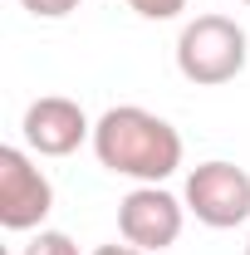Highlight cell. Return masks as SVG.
Segmentation results:
<instances>
[{"label": "cell", "instance_id": "obj_1", "mask_svg": "<svg viewBox=\"0 0 250 255\" xmlns=\"http://www.w3.org/2000/svg\"><path fill=\"white\" fill-rule=\"evenodd\" d=\"M94 157L113 177H127L137 187H162L182 167V132L147 108L123 103L94 123Z\"/></svg>", "mask_w": 250, "mask_h": 255}, {"label": "cell", "instance_id": "obj_2", "mask_svg": "<svg viewBox=\"0 0 250 255\" xmlns=\"http://www.w3.org/2000/svg\"><path fill=\"white\" fill-rule=\"evenodd\" d=\"M246 30L231 15H196L177 34V69L196 89H221L246 69Z\"/></svg>", "mask_w": 250, "mask_h": 255}, {"label": "cell", "instance_id": "obj_3", "mask_svg": "<svg viewBox=\"0 0 250 255\" xmlns=\"http://www.w3.org/2000/svg\"><path fill=\"white\" fill-rule=\"evenodd\" d=\"M187 211L211 231H236L250 221V172L236 162H201L187 172V191H182Z\"/></svg>", "mask_w": 250, "mask_h": 255}, {"label": "cell", "instance_id": "obj_4", "mask_svg": "<svg viewBox=\"0 0 250 255\" xmlns=\"http://www.w3.org/2000/svg\"><path fill=\"white\" fill-rule=\"evenodd\" d=\"M49 211H54V182L34 167L25 147H0V226L39 231Z\"/></svg>", "mask_w": 250, "mask_h": 255}, {"label": "cell", "instance_id": "obj_5", "mask_svg": "<svg viewBox=\"0 0 250 255\" xmlns=\"http://www.w3.org/2000/svg\"><path fill=\"white\" fill-rule=\"evenodd\" d=\"M182 221H187V201H177L167 187H132L118 201V236L147 255L177 246Z\"/></svg>", "mask_w": 250, "mask_h": 255}, {"label": "cell", "instance_id": "obj_6", "mask_svg": "<svg viewBox=\"0 0 250 255\" xmlns=\"http://www.w3.org/2000/svg\"><path fill=\"white\" fill-rule=\"evenodd\" d=\"M20 132H25V147L39 152V157H69V152H79L84 142H94L89 113H84L74 98H59V94L34 98L30 108H25Z\"/></svg>", "mask_w": 250, "mask_h": 255}, {"label": "cell", "instance_id": "obj_7", "mask_svg": "<svg viewBox=\"0 0 250 255\" xmlns=\"http://www.w3.org/2000/svg\"><path fill=\"white\" fill-rule=\"evenodd\" d=\"M25 255H84V251H79L64 231H39L30 246H25Z\"/></svg>", "mask_w": 250, "mask_h": 255}, {"label": "cell", "instance_id": "obj_8", "mask_svg": "<svg viewBox=\"0 0 250 255\" xmlns=\"http://www.w3.org/2000/svg\"><path fill=\"white\" fill-rule=\"evenodd\" d=\"M123 5H132L142 20H177L187 10V0H123Z\"/></svg>", "mask_w": 250, "mask_h": 255}, {"label": "cell", "instance_id": "obj_9", "mask_svg": "<svg viewBox=\"0 0 250 255\" xmlns=\"http://www.w3.org/2000/svg\"><path fill=\"white\" fill-rule=\"evenodd\" d=\"M25 10H30L34 20H64V15H74L84 0H20Z\"/></svg>", "mask_w": 250, "mask_h": 255}, {"label": "cell", "instance_id": "obj_10", "mask_svg": "<svg viewBox=\"0 0 250 255\" xmlns=\"http://www.w3.org/2000/svg\"><path fill=\"white\" fill-rule=\"evenodd\" d=\"M94 255H147V251H137V246H127V241H123V246L113 241V246H98Z\"/></svg>", "mask_w": 250, "mask_h": 255}, {"label": "cell", "instance_id": "obj_11", "mask_svg": "<svg viewBox=\"0 0 250 255\" xmlns=\"http://www.w3.org/2000/svg\"><path fill=\"white\" fill-rule=\"evenodd\" d=\"M246 255H250V241H246Z\"/></svg>", "mask_w": 250, "mask_h": 255}, {"label": "cell", "instance_id": "obj_12", "mask_svg": "<svg viewBox=\"0 0 250 255\" xmlns=\"http://www.w3.org/2000/svg\"><path fill=\"white\" fill-rule=\"evenodd\" d=\"M241 5H250V0H241Z\"/></svg>", "mask_w": 250, "mask_h": 255}]
</instances>
